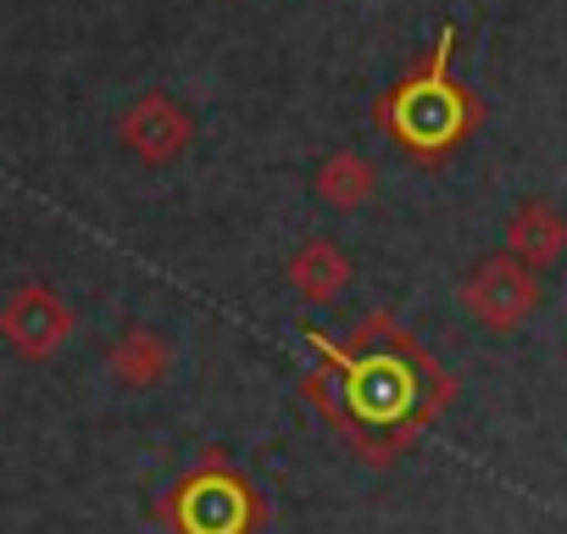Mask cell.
<instances>
[{
	"label": "cell",
	"instance_id": "3957f363",
	"mask_svg": "<svg viewBox=\"0 0 567 534\" xmlns=\"http://www.w3.org/2000/svg\"><path fill=\"white\" fill-rule=\"evenodd\" d=\"M167 517L178 523V534H250L267 512H261V495L250 490V479L212 456L173 490Z\"/></svg>",
	"mask_w": 567,
	"mask_h": 534
},
{
	"label": "cell",
	"instance_id": "52a82bcc",
	"mask_svg": "<svg viewBox=\"0 0 567 534\" xmlns=\"http://www.w3.org/2000/svg\"><path fill=\"white\" fill-rule=\"evenodd\" d=\"M351 279H357V261L334 239H323V234L307 239V245H296V256H290V290L307 307H334L351 290Z\"/></svg>",
	"mask_w": 567,
	"mask_h": 534
},
{
	"label": "cell",
	"instance_id": "6da1fadb",
	"mask_svg": "<svg viewBox=\"0 0 567 534\" xmlns=\"http://www.w3.org/2000/svg\"><path fill=\"white\" fill-rule=\"evenodd\" d=\"M318 368L301 379V396L334 423L368 462H390L423 440V429L456 401V379L390 318L368 312L351 340L307 335Z\"/></svg>",
	"mask_w": 567,
	"mask_h": 534
},
{
	"label": "cell",
	"instance_id": "9c48e42d",
	"mask_svg": "<svg viewBox=\"0 0 567 534\" xmlns=\"http://www.w3.org/2000/svg\"><path fill=\"white\" fill-rule=\"evenodd\" d=\"M7 329H12V340H18L23 351L45 357V351H56V346H62V335L73 329V318H68V307H62L56 296L29 290V296H18V307L7 312Z\"/></svg>",
	"mask_w": 567,
	"mask_h": 534
},
{
	"label": "cell",
	"instance_id": "277c9868",
	"mask_svg": "<svg viewBox=\"0 0 567 534\" xmlns=\"http://www.w3.org/2000/svg\"><path fill=\"white\" fill-rule=\"evenodd\" d=\"M456 301H462V312H467L478 329H489V335H517V329L539 312L545 285H539V274H534L528 261H517L512 250H501V256H484V261L467 267Z\"/></svg>",
	"mask_w": 567,
	"mask_h": 534
},
{
	"label": "cell",
	"instance_id": "ba28073f",
	"mask_svg": "<svg viewBox=\"0 0 567 534\" xmlns=\"http://www.w3.org/2000/svg\"><path fill=\"white\" fill-rule=\"evenodd\" d=\"M312 189L329 212H362L379 195V167L362 151H329L312 173Z\"/></svg>",
	"mask_w": 567,
	"mask_h": 534
},
{
	"label": "cell",
	"instance_id": "7a4b0ae2",
	"mask_svg": "<svg viewBox=\"0 0 567 534\" xmlns=\"http://www.w3.org/2000/svg\"><path fill=\"white\" fill-rule=\"evenodd\" d=\"M373 123H379L384 140H395L423 167L451 162L473 140V129L484 123V101L456 79V29H440V40L429 45V57L417 68H406L379 95Z\"/></svg>",
	"mask_w": 567,
	"mask_h": 534
},
{
	"label": "cell",
	"instance_id": "8992f818",
	"mask_svg": "<svg viewBox=\"0 0 567 534\" xmlns=\"http://www.w3.org/2000/svg\"><path fill=\"white\" fill-rule=\"evenodd\" d=\"M506 250L517 261H528L534 274H550V267L567 256V212L550 201H523L506 217Z\"/></svg>",
	"mask_w": 567,
	"mask_h": 534
},
{
	"label": "cell",
	"instance_id": "30bf717a",
	"mask_svg": "<svg viewBox=\"0 0 567 534\" xmlns=\"http://www.w3.org/2000/svg\"><path fill=\"white\" fill-rule=\"evenodd\" d=\"M112 368H117L123 384L151 390V384H162V379L173 373V346H167L156 329H128V335L117 340V351H112Z\"/></svg>",
	"mask_w": 567,
	"mask_h": 534
},
{
	"label": "cell",
	"instance_id": "5b68a950",
	"mask_svg": "<svg viewBox=\"0 0 567 534\" xmlns=\"http://www.w3.org/2000/svg\"><path fill=\"white\" fill-rule=\"evenodd\" d=\"M123 140H128V151L145 156L151 167H167V162H178V156L189 151L195 117H189L184 101H173V95L156 90V95H145L134 112H123Z\"/></svg>",
	"mask_w": 567,
	"mask_h": 534
}]
</instances>
